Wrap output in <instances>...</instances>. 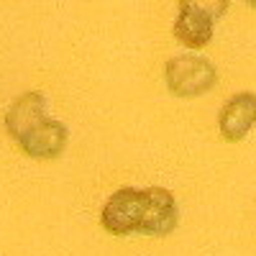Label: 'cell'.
<instances>
[{
  "mask_svg": "<svg viewBox=\"0 0 256 256\" xmlns=\"http://www.w3.org/2000/svg\"><path fill=\"white\" fill-rule=\"evenodd\" d=\"M146 205L148 195L146 190L136 187H120L102 205L100 223L113 236H128V233H141L146 220Z\"/></svg>",
  "mask_w": 256,
  "mask_h": 256,
  "instance_id": "cell-2",
  "label": "cell"
},
{
  "mask_svg": "<svg viewBox=\"0 0 256 256\" xmlns=\"http://www.w3.org/2000/svg\"><path fill=\"white\" fill-rule=\"evenodd\" d=\"M254 123H256V92H236L226 100L218 116V128L223 138L230 144L246 138Z\"/></svg>",
  "mask_w": 256,
  "mask_h": 256,
  "instance_id": "cell-5",
  "label": "cell"
},
{
  "mask_svg": "<svg viewBox=\"0 0 256 256\" xmlns=\"http://www.w3.org/2000/svg\"><path fill=\"white\" fill-rule=\"evenodd\" d=\"M212 26L216 16L212 10L195 6V3H182L177 20H174V38L187 49H205L212 38Z\"/></svg>",
  "mask_w": 256,
  "mask_h": 256,
  "instance_id": "cell-3",
  "label": "cell"
},
{
  "mask_svg": "<svg viewBox=\"0 0 256 256\" xmlns=\"http://www.w3.org/2000/svg\"><path fill=\"white\" fill-rule=\"evenodd\" d=\"M148 195V205H146V220L141 233L146 236H166L177 228L180 220V210H177V200L166 187H146Z\"/></svg>",
  "mask_w": 256,
  "mask_h": 256,
  "instance_id": "cell-6",
  "label": "cell"
},
{
  "mask_svg": "<svg viewBox=\"0 0 256 256\" xmlns=\"http://www.w3.org/2000/svg\"><path fill=\"white\" fill-rule=\"evenodd\" d=\"M49 116H46V98L38 90H28L24 95H18L10 108L6 113V131L10 134V138L18 144L20 138H26L36 126H41Z\"/></svg>",
  "mask_w": 256,
  "mask_h": 256,
  "instance_id": "cell-4",
  "label": "cell"
},
{
  "mask_svg": "<svg viewBox=\"0 0 256 256\" xmlns=\"http://www.w3.org/2000/svg\"><path fill=\"white\" fill-rule=\"evenodd\" d=\"M166 88L177 98H198L216 88L218 70L216 64L198 54H180L172 56L164 67Z\"/></svg>",
  "mask_w": 256,
  "mask_h": 256,
  "instance_id": "cell-1",
  "label": "cell"
},
{
  "mask_svg": "<svg viewBox=\"0 0 256 256\" xmlns=\"http://www.w3.org/2000/svg\"><path fill=\"white\" fill-rule=\"evenodd\" d=\"M67 138H70L67 126L54 120V118H46L41 126H36L26 138H20L18 146L24 148V154H28L34 159H54L64 152Z\"/></svg>",
  "mask_w": 256,
  "mask_h": 256,
  "instance_id": "cell-7",
  "label": "cell"
}]
</instances>
